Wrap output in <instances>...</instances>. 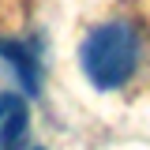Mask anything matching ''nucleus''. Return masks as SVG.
Wrapping results in <instances>:
<instances>
[{"label":"nucleus","instance_id":"f257e3e1","mask_svg":"<svg viewBox=\"0 0 150 150\" xmlns=\"http://www.w3.org/2000/svg\"><path fill=\"white\" fill-rule=\"evenodd\" d=\"M79 64L83 75L98 90H116L124 86L139 64V34L128 23H101L79 45Z\"/></svg>","mask_w":150,"mask_h":150},{"label":"nucleus","instance_id":"f03ea898","mask_svg":"<svg viewBox=\"0 0 150 150\" xmlns=\"http://www.w3.org/2000/svg\"><path fill=\"white\" fill-rule=\"evenodd\" d=\"M0 60L15 71L26 94L41 90V56L34 41H15V38H0Z\"/></svg>","mask_w":150,"mask_h":150},{"label":"nucleus","instance_id":"7ed1b4c3","mask_svg":"<svg viewBox=\"0 0 150 150\" xmlns=\"http://www.w3.org/2000/svg\"><path fill=\"white\" fill-rule=\"evenodd\" d=\"M30 116H26V105H23V98H15V105L8 109L4 116V124H0V150H23L26 146V124Z\"/></svg>","mask_w":150,"mask_h":150},{"label":"nucleus","instance_id":"20e7f679","mask_svg":"<svg viewBox=\"0 0 150 150\" xmlns=\"http://www.w3.org/2000/svg\"><path fill=\"white\" fill-rule=\"evenodd\" d=\"M11 105H15V94H0V124H4V116H8Z\"/></svg>","mask_w":150,"mask_h":150}]
</instances>
